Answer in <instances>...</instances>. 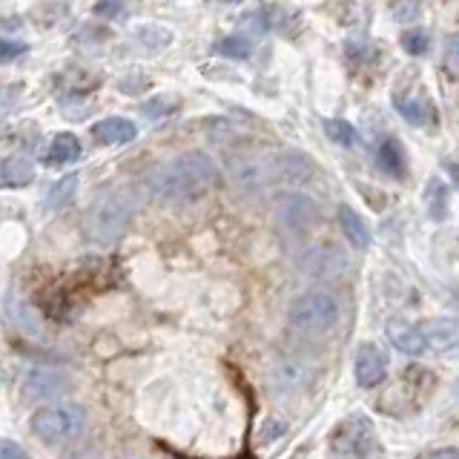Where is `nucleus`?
<instances>
[{
  "label": "nucleus",
  "instance_id": "obj_12",
  "mask_svg": "<svg viewBox=\"0 0 459 459\" xmlns=\"http://www.w3.org/2000/svg\"><path fill=\"white\" fill-rule=\"evenodd\" d=\"M35 181V164L23 155L0 158V186H26Z\"/></svg>",
  "mask_w": 459,
  "mask_h": 459
},
{
  "label": "nucleus",
  "instance_id": "obj_27",
  "mask_svg": "<svg viewBox=\"0 0 459 459\" xmlns=\"http://www.w3.org/2000/svg\"><path fill=\"white\" fill-rule=\"evenodd\" d=\"M284 430H287V422L279 420V416H270V420L262 425V430H258V434H262V442H276L284 434Z\"/></svg>",
  "mask_w": 459,
  "mask_h": 459
},
{
  "label": "nucleus",
  "instance_id": "obj_17",
  "mask_svg": "<svg viewBox=\"0 0 459 459\" xmlns=\"http://www.w3.org/2000/svg\"><path fill=\"white\" fill-rule=\"evenodd\" d=\"M377 164L387 172V176H396L402 178L405 176V152H402L399 141L394 138H385L377 150Z\"/></svg>",
  "mask_w": 459,
  "mask_h": 459
},
{
  "label": "nucleus",
  "instance_id": "obj_18",
  "mask_svg": "<svg viewBox=\"0 0 459 459\" xmlns=\"http://www.w3.org/2000/svg\"><path fill=\"white\" fill-rule=\"evenodd\" d=\"M396 109L402 112V118L416 126L434 124V118H437L434 107H430L425 98H396Z\"/></svg>",
  "mask_w": 459,
  "mask_h": 459
},
{
  "label": "nucleus",
  "instance_id": "obj_2",
  "mask_svg": "<svg viewBox=\"0 0 459 459\" xmlns=\"http://www.w3.org/2000/svg\"><path fill=\"white\" fill-rule=\"evenodd\" d=\"M135 212V195L118 190V193H107L100 195L95 204L90 207L83 219V233L98 247H112L115 241L124 236L126 224L133 221Z\"/></svg>",
  "mask_w": 459,
  "mask_h": 459
},
{
  "label": "nucleus",
  "instance_id": "obj_3",
  "mask_svg": "<svg viewBox=\"0 0 459 459\" xmlns=\"http://www.w3.org/2000/svg\"><path fill=\"white\" fill-rule=\"evenodd\" d=\"M342 307L333 293L310 290L290 305V325L305 336H325L339 325Z\"/></svg>",
  "mask_w": 459,
  "mask_h": 459
},
{
  "label": "nucleus",
  "instance_id": "obj_29",
  "mask_svg": "<svg viewBox=\"0 0 459 459\" xmlns=\"http://www.w3.org/2000/svg\"><path fill=\"white\" fill-rule=\"evenodd\" d=\"M126 12V4H95V14L98 18H109V21H115V18H121V14Z\"/></svg>",
  "mask_w": 459,
  "mask_h": 459
},
{
  "label": "nucleus",
  "instance_id": "obj_31",
  "mask_svg": "<svg viewBox=\"0 0 459 459\" xmlns=\"http://www.w3.org/2000/svg\"><path fill=\"white\" fill-rule=\"evenodd\" d=\"M391 14H396L399 21H413L420 14V4H394Z\"/></svg>",
  "mask_w": 459,
  "mask_h": 459
},
{
  "label": "nucleus",
  "instance_id": "obj_34",
  "mask_svg": "<svg viewBox=\"0 0 459 459\" xmlns=\"http://www.w3.org/2000/svg\"><path fill=\"white\" fill-rule=\"evenodd\" d=\"M0 135H4V124H0Z\"/></svg>",
  "mask_w": 459,
  "mask_h": 459
},
{
  "label": "nucleus",
  "instance_id": "obj_25",
  "mask_svg": "<svg viewBox=\"0 0 459 459\" xmlns=\"http://www.w3.org/2000/svg\"><path fill=\"white\" fill-rule=\"evenodd\" d=\"M133 40H141V43H147L143 49H150V52H155V49H161V47H167V43L172 40V35L167 32V29H155V26H143L141 32H135V38Z\"/></svg>",
  "mask_w": 459,
  "mask_h": 459
},
{
  "label": "nucleus",
  "instance_id": "obj_24",
  "mask_svg": "<svg viewBox=\"0 0 459 459\" xmlns=\"http://www.w3.org/2000/svg\"><path fill=\"white\" fill-rule=\"evenodd\" d=\"M445 201H448V186L439 178H434L428 184V212L434 215V219H442L445 215Z\"/></svg>",
  "mask_w": 459,
  "mask_h": 459
},
{
  "label": "nucleus",
  "instance_id": "obj_32",
  "mask_svg": "<svg viewBox=\"0 0 459 459\" xmlns=\"http://www.w3.org/2000/svg\"><path fill=\"white\" fill-rule=\"evenodd\" d=\"M420 459H459V456H456V448H442V451H430V454H422Z\"/></svg>",
  "mask_w": 459,
  "mask_h": 459
},
{
  "label": "nucleus",
  "instance_id": "obj_22",
  "mask_svg": "<svg viewBox=\"0 0 459 459\" xmlns=\"http://www.w3.org/2000/svg\"><path fill=\"white\" fill-rule=\"evenodd\" d=\"M325 133L330 135V141L342 143V147H353V143H356V129H353L348 121L327 118V121H325Z\"/></svg>",
  "mask_w": 459,
  "mask_h": 459
},
{
  "label": "nucleus",
  "instance_id": "obj_1",
  "mask_svg": "<svg viewBox=\"0 0 459 459\" xmlns=\"http://www.w3.org/2000/svg\"><path fill=\"white\" fill-rule=\"evenodd\" d=\"M147 186L167 204H186V201L219 190L221 169L207 152H184L167 164H158L147 176Z\"/></svg>",
  "mask_w": 459,
  "mask_h": 459
},
{
  "label": "nucleus",
  "instance_id": "obj_9",
  "mask_svg": "<svg viewBox=\"0 0 459 459\" xmlns=\"http://www.w3.org/2000/svg\"><path fill=\"white\" fill-rule=\"evenodd\" d=\"M387 373V359L379 344H362L356 353V382L362 387H377Z\"/></svg>",
  "mask_w": 459,
  "mask_h": 459
},
{
  "label": "nucleus",
  "instance_id": "obj_5",
  "mask_svg": "<svg viewBox=\"0 0 459 459\" xmlns=\"http://www.w3.org/2000/svg\"><path fill=\"white\" fill-rule=\"evenodd\" d=\"M319 221V204L305 193H281L276 204V224L287 241H301Z\"/></svg>",
  "mask_w": 459,
  "mask_h": 459
},
{
  "label": "nucleus",
  "instance_id": "obj_7",
  "mask_svg": "<svg viewBox=\"0 0 459 459\" xmlns=\"http://www.w3.org/2000/svg\"><path fill=\"white\" fill-rule=\"evenodd\" d=\"M227 172H230V178H233V184L241 186V190H258V186L270 181V176H273L270 161L255 152H230Z\"/></svg>",
  "mask_w": 459,
  "mask_h": 459
},
{
  "label": "nucleus",
  "instance_id": "obj_26",
  "mask_svg": "<svg viewBox=\"0 0 459 459\" xmlns=\"http://www.w3.org/2000/svg\"><path fill=\"white\" fill-rule=\"evenodd\" d=\"M344 55H348L351 61H370L373 47L365 40H348V43H344Z\"/></svg>",
  "mask_w": 459,
  "mask_h": 459
},
{
  "label": "nucleus",
  "instance_id": "obj_28",
  "mask_svg": "<svg viewBox=\"0 0 459 459\" xmlns=\"http://www.w3.org/2000/svg\"><path fill=\"white\" fill-rule=\"evenodd\" d=\"M26 52V43L18 40H0V64H9V61H18V57Z\"/></svg>",
  "mask_w": 459,
  "mask_h": 459
},
{
  "label": "nucleus",
  "instance_id": "obj_30",
  "mask_svg": "<svg viewBox=\"0 0 459 459\" xmlns=\"http://www.w3.org/2000/svg\"><path fill=\"white\" fill-rule=\"evenodd\" d=\"M0 459H29V456H26V451L21 448L18 442L0 439Z\"/></svg>",
  "mask_w": 459,
  "mask_h": 459
},
{
  "label": "nucleus",
  "instance_id": "obj_15",
  "mask_svg": "<svg viewBox=\"0 0 459 459\" xmlns=\"http://www.w3.org/2000/svg\"><path fill=\"white\" fill-rule=\"evenodd\" d=\"M420 333L425 339L428 351H451L456 344V325L451 319H434L420 325Z\"/></svg>",
  "mask_w": 459,
  "mask_h": 459
},
{
  "label": "nucleus",
  "instance_id": "obj_13",
  "mask_svg": "<svg viewBox=\"0 0 459 459\" xmlns=\"http://www.w3.org/2000/svg\"><path fill=\"white\" fill-rule=\"evenodd\" d=\"M270 169L276 172L281 181H307L313 178V161L305 152H287L281 158H276V164H270Z\"/></svg>",
  "mask_w": 459,
  "mask_h": 459
},
{
  "label": "nucleus",
  "instance_id": "obj_6",
  "mask_svg": "<svg viewBox=\"0 0 459 459\" xmlns=\"http://www.w3.org/2000/svg\"><path fill=\"white\" fill-rule=\"evenodd\" d=\"M330 451L336 456H353L368 459L377 451V430L365 413H351L348 420H342L333 434H330Z\"/></svg>",
  "mask_w": 459,
  "mask_h": 459
},
{
  "label": "nucleus",
  "instance_id": "obj_21",
  "mask_svg": "<svg viewBox=\"0 0 459 459\" xmlns=\"http://www.w3.org/2000/svg\"><path fill=\"white\" fill-rule=\"evenodd\" d=\"M212 52L221 55V57H233V61H244V57H250L253 43H250V38L230 35V38H219V40H215L212 43Z\"/></svg>",
  "mask_w": 459,
  "mask_h": 459
},
{
  "label": "nucleus",
  "instance_id": "obj_16",
  "mask_svg": "<svg viewBox=\"0 0 459 459\" xmlns=\"http://www.w3.org/2000/svg\"><path fill=\"white\" fill-rule=\"evenodd\" d=\"M339 224H342V233L348 236V241L353 244L356 250H365L368 244H370V233H368L365 221L359 219L356 210H351L348 204L339 207Z\"/></svg>",
  "mask_w": 459,
  "mask_h": 459
},
{
  "label": "nucleus",
  "instance_id": "obj_23",
  "mask_svg": "<svg viewBox=\"0 0 459 459\" xmlns=\"http://www.w3.org/2000/svg\"><path fill=\"white\" fill-rule=\"evenodd\" d=\"M402 49L413 57L425 55L430 49V38H428L425 29H408V32H402Z\"/></svg>",
  "mask_w": 459,
  "mask_h": 459
},
{
  "label": "nucleus",
  "instance_id": "obj_8",
  "mask_svg": "<svg viewBox=\"0 0 459 459\" xmlns=\"http://www.w3.org/2000/svg\"><path fill=\"white\" fill-rule=\"evenodd\" d=\"M69 387V379L64 373L52 368H32L23 373V394L29 399H55Z\"/></svg>",
  "mask_w": 459,
  "mask_h": 459
},
{
  "label": "nucleus",
  "instance_id": "obj_10",
  "mask_svg": "<svg viewBox=\"0 0 459 459\" xmlns=\"http://www.w3.org/2000/svg\"><path fill=\"white\" fill-rule=\"evenodd\" d=\"M310 382V373L305 362H296V359H281L276 368L270 370V385L276 394H293L299 387H305Z\"/></svg>",
  "mask_w": 459,
  "mask_h": 459
},
{
  "label": "nucleus",
  "instance_id": "obj_33",
  "mask_svg": "<svg viewBox=\"0 0 459 459\" xmlns=\"http://www.w3.org/2000/svg\"><path fill=\"white\" fill-rule=\"evenodd\" d=\"M456 69V38H451V43H448V72H454Z\"/></svg>",
  "mask_w": 459,
  "mask_h": 459
},
{
  "label": "nucleus",
  "instance_id": "obj_14",
  "mask_svg": "<svg viewBox=\"0 0 459 459\" xmlns=\"http://www.w3.org/2000/svg\"><path fill=\"white\" fill-rule=\"evenodd\" d=\"M92 138L98 143H107V147H115V143H129L135 138V124L126 118H104L92 126Z\"/></svg>",
  "mask_w": 459,
  "mask_h": 459
},
{
  "label": "nucleus",
  "instance_id": "obj_20",
  "mask_svg": "<svg viewBox=\"0 0 459 459\" xmlns=\"http://www.w3.org/2000/svg\"><path fill=\"white\" fill-rule=\"evenodd\" d=\"M75 190H78V176H64L61 181H55L47 193V207L49 210H64L72 204V198H75Z\"/></svg>",
  "mask_w": 459,
  "mask_h": 459
},
{
  "label": "nucleus",
  "instance_id": "obj_4",
  "mask_svg": "<svg viewBox=\"0 0 459 459\" xmlns=\"http://www.w3.org/2000/svg\"><path fill=\"white\" fill-rule=\"evenodd\" d=\"M86 422V413L81 405H49V408H40L32 416V434L40 442H66V439H75Z\"/></svg>",
  "mask_w": 459,
  "mask_h": 459
},
{
  "label": "nucleus",
  "instance_id": "obj_11",
  "mask_svg": "<svg viewBox=\"0 0 459 459\" xmlns=\"http://www.w3.org/2000/svg\"><path fill=\"white\" fill-rule=\"evenodd\" d=\"M387 339L394 342V348L408 353V356H422L428 348H425V339L420 333V325H408V322H399L394 319L387 325Z\"/></svg>",
  "mask_w": 459,
  "mask_h": 459
},
{
  "label": "nucleus",
  "instance_id": "obj_19",
  "mask_svg": "<svg viewBox=\"0 0 459 459\" xmlns=\"http://www.w3.org/2000/svg\"><path fill=\"white\" fill-rule=\"evenodd\" d=\"M78 155H81V141L69 133H57L49 147L47 164H66V161H75Z\"/></svg>",
  "mask_w": 459,
  "mask_h": 459
}]
</instances>
